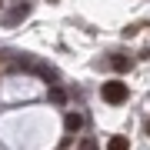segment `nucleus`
Masks as SVG:
<instances>
[{"mask_svg": "<svg viewBox=\"0 0 150 150\" xmlns=\"http://www.w3.org/2000/svg\"><path fill=\"white\" fill-rule=\"evenodd\" d=\"M127 93H130V90H127L123 80H107V83L100 87V97H103L107 103H113V107H120V103L127 100Z\"/></svg>", "mask_w": 150, "mask_h": 150, "instance_id": "nucleus-1", "label": "nucleus"}, {"mask_svg": "<svg viewBox=\"0 0 150 150\" xmlns=\"http://www.w3.org/2000/svg\"><path fill=\"white\" fill-rule=\"evenodd\" d=\"M27 17H30V4H17V7H10V10L4 13V23H7V27H13V23L27 20Z\"/></svg>", "mask_w": 150, "mask_h": 150, "instance_id": "nucleus-2", "label": "nucleus"}, {"mask_svg": "<svg viewBox=\"0 0 150 150\" xmlns=\"http://www.w3.org/2000/svg\"><path fill=\"white\" fill-rule=\"evenodd\" d=\"M64 127H67V134H77V130L83 127V117H80V113H67V117H64Z\"/></svg>", "mask_w": 150, "mask_h": 150, "instance_id": "nucleus-3", "label": "nucleus"}, {"mask_svg": "<svg viewBox=\"0 0 150 150\" xmlns=\"http://www.w3.org/2000/svg\"><path fill=\"white\" fill-rule=\"evenodd\" d=\"M107 150H130V140L127 137H110L107 140Z\"/></svg>", "mask_w": 150, "mask_h": 150, "instance_id": "nucleus-4", "label": "nucleus"}, {"mask_svg": "<svg viewBox=\"0 0 150 150\" xmlns=\"http://www.w3.org/2000/svg\"><path fill=\"white\" fill-rule=\"evenodd\" d=\"M110 64H113V70H127V67H130V64H127V60H123V57H113Z\"/></svg>", "mask_w": 150, "mask_h": 150, "instance_id": "nucleus-5", "label": "nucleus"}, {"mask_svg": "<svg viewBox=\"0 0 150 150\" xmlns=\"http://www.w3.org/2000/svg\"><path fill=\"white\" fill-rule=\"evenodd\" d=\"M147 134H150V123H147Z\"/></svg>", "mask_w": 150, "mask_h": 150, "instance_id": "nucleus-6", "label": "nucleus"}]
</instances>
